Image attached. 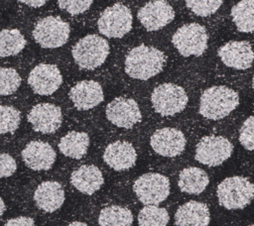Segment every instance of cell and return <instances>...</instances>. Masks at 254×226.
<instances>
[{
	"label": "cell",
	"mask_w": 254,
	"mask_h": 226,
	"mask_svg": "<svg viewBox=\"0 0 254 226\" xmlns=\"http://www.w3.org/2000/svg\"><path fill=\"white\" fill-rule=\"evenodd\" d=\"M253 130H254V118L249 116L242 124L239 131V142L248 151L253 150Z\"/></svg>",
	"instance_id": "obj_33"
},
{
	"label": "cell",
	"mask_w": 254,
	"mask_h": 226,
	"mask_svg": "<svg viewBox=\"0 0 254 226\" xmlns=\"http://www.w3.org/2000/svg\"><path fill=\"white\" fill-rule=\"evenodd\" d=\"M5 226H35V221L31 217L19 216L12 219H9Z\"/></svg>",
	"instance_id": "obj_35"
},
{
	"label": "cell",
	"mask_w": 254,
	"mask_h": 226,
	"mask_svg": "<svg viewBox=\"0 0 254 226\" xmlns=\"http://www.w3.org/2000/svg\"><path fill=\"white\" fill-rule=\"evenodd\" d=\"M18 1L25 4V5H28L30 7L39 8V7L44 6L49 0H18Z\"/></svg>",
	"instance_id": "obj_36"
},
{
	"label": "cell",
	"mask_w": 254,
	"mask_h": 226,
	"mask_svg": "<svg viewBox=\"0 0 254 226\" xmlns=\"http://www.w3.org/2000/svg\"><path fill=\"white\" fill-rule=\"evenodd\" d=\"M68 23L57 16H48L41 19L33 30L34 40L45 49H55L64 46L69 38Z\"/></svg>",
	"instance_id": "obj_7"
},
{
	"label": "cell",
	"mask_w": 254,
	"mask_h": 226,
	"mask_svg": "<svg viewBox=\"0 0 254 226\" xmlns=\"http://www.w3.org/2000/svg\"><path fill=\"white\" fill-rule=\"evenodd\" d=\"M67 226H88L87 224L83 223V222H79V221H74V222H71L70 224H68Z\"/></svg>",
	"instance_id": "obj_38"
},
{
	"label": "cell",
	"mask_w": 254,
	"mask_h": 226,
	"mask_svg": "<svg viewBox=\"0 0 254 226\" xmlns=\"http://www.w3.org/2000/svg\"><path fill=\"white\" fill-rule=\"evenodd\" d=\"M105 114L111 124L125 129H131L142 119L138 103L134 99L126 97H116L109 102Z\"/></svg>",
	"instance_id": "obj_11"
},
{
	"label": "cell",
	"mask_w": 254,
	"mask_h": 226,
	"mask_svg": "<svg viewBox=\"0 0 254 226\" xmlns=\"http://www.w3.org/2000/svg\"><path fill=\"white\" fill-rule=\"evenodd\" d=\"M64 190L58 181L47 180L38 185L34 193V200L38 208L52 213L60 209L64 202Z\"/></svg>",
	"instance_id": "obj_20"
},
{
	"label": "cell",
	"mask_w": 254,
	"mask_h": 226,
	"mask_svg": "<svg viewBox=\"0 0 254 226\" xmlns=\"http://www.w3.org/2000/svg\"><path fill=\"white\" fill-rule=\"evenodd\" d=\"M239 105L238 93L230 87L215 85L205 89L199 100V114L209 120H220Z\"/></svg>",
	"instance_id": "obj_2"
},
{
	"label": "cell",
	"mask_w": 254,
	"mask_h": 226,
	"mask_svg": "<svg viewBox=\"0 0 254 226\" xmlns=\"http://www.w3.org/2000/svg\"><path fill=\"white\" fill-rule=\"evenodd\" d=\"M63 82L59 67L51 63H39L29 73L28 83L32 90L39 95H51L56 92Z\"/></svg>",
	"instance_id": "obj_13"
},
{
	"label": "cell",
	"mask_w": 254,
	"mask_h": 226,
	"mask_svg": "<svg viewBox=\"0 0 254 226\" xmlns=\"http://www.w3.org/2000/svg\"><path fill=\"white\" fill-rule=\"evenodd\" d=\"M217 55L228 67L235 69H247L253 62L252 46L246 41H230L221 46Z\"/></svg>",
	"instance_id": "obj_16"
},
{
	"label": "cell",
	"mask_w": 254,
	"mask_h": 226,
	"mask_svg": "<svg viewBox=\"0 0 254 226\" xmlns=\"http://www.w3.org/2000/svg\"><path fill=\"white\" fill-rule=\"evenodd\" d=\"M56 157L53 147L43 141H31L22 151V159L25 165L36 171L52 169Z\"/></svg>",
	"instance_id": "obj_17"
},
{
	"label": "cell",
	"mask_w": 254,
	"mask_h": 226,
	"mask_svg": "<svg viewBox=\"0 0 254 226\" xmlns=\"http://www.w3.org/2000/svg\"><path fill=\"white\" fill-rule=\"evenodd\" d=\"M133 190L144 205H158L170 194V180L158 172L144 173L134 181Z\"/></svg>",
	"instance_id": "obj_8"
},
{
	"label": "cell",
	"mask_w": 254,
	"mask_h": 226,
	"mask_svg": "<svg viewBox=\"0 0 254 226\" xmlns=\"http://www.w3.org/2000/svg\"><path fill=\"white\" fill-rule=\"evenodd\" d=\"M20 111L9 105H0V135L14 133L20 125Z\"/></svg>",
	"instance_id": "obj_29"
},
{
	"label": "cell",
	"mask_w": 254,
	"mask_h": 226,
	"mask_svg": "<svg viewBox=\"0 0 254 226\" xmlns=\"http://www.w3.org/2000/svg\"><path fill=\"white\" fill-rule=\"evenodd\" d=\"M5 210H6V205H5L4 200L2 199V197L0 196V217L3 215Z\"/></svg>",
	"instance_id": "obj_37"
},
{
	"label": "cell",
	"mask_w": 254,
	"mask_h": 226,
	"mask_svg": "<svg viewBox=\"0 0 254 226\" xmlns=\"http://www.w3.org/2000/svg\"><path fill=\"white\" fill-rule=\"evenodd\" d=\"M70 183L79 192L91 195L100 189L104 183V178L97 167L83 165L71 172Z\"/></svg>",
	"instance_id": "obj_21"
},
{
	"label": "cell",
	"mask_w": 254,
	"mask_h": 226,
	"mask_svg": "<svg viewBox=\"0 0 254 226\" xmlns=\"http://www.w3.org/2000/svg\"><path fill=\"white\" fill-rule=\"evenodd\" d=\"M218 202L226 209H243L254 196L252 182L244 176H231L223 179L217 186Z\"/></svg>",
	"instance_id": "obj_4"
},
{
	"label": "cell",
	"mask_w": 254,
	"mask_h": 226,
	"mask_svg": "<svg viewBox=\"0 0 254 226\" xmlns=\"http://www.w3.org/2000/svg\"><path fill=\"white\" fill-rule=\"evenodd\" d=\"M133 16L130 9L120 3L107 7L101 13L97 26L100 34L107 38L120 39L132 28Z\"/></svg>",
	"instance_id": "obj_9"
},
{
	"label": "cell",
	"mask_w": 254,
	"mask_h": 226,
	"mask_svg": "<svg viewBox=\"0 0 254 226\" xmlns=\"http://www.w3.org/2000/svg\"><path fill=\"white\" fill-rule=\"evenodd\" d=\"M210 213L206 204L190 200L181 205L175 214L176 226H207Z\"/></svg>",
	"instance_id": "obj_22"
},
{
	"label": "cell",
	"mask_w": 254,
	"mask_h": 226,
	"mask_svg": "<svg viewBox=\"0 0 254 226\" xmlns=\"http://www.w3.org/2000/svg\"><path fill=\"white\" fill-rule=\"evenodd\" d=\"M89 147V136L85 132L71 131L64 135L60 143L61 153L68 158L79 160L87 153Z\"/></svg>",
	"instance_id": "obj_24"
},
{
	"label": "cell",
	"mask_w": 254,
	"mask_h": 226,
	"mask_svg": "<svg viewBox=\"0 0 254 226\" xmlns=\"http://www.w3.org/2000/svg\"><path fill=\"white\" fill-rule=\"evenodd\" d=\"M166 56L155 47L141 45L133 48L125 57V72L132 78L147 80L159 74L165 65Z\"/></svg>",
	"instance_id": "obj_1"
},
{
	"label": "cell",
	"mask_w": 254,
	"mask_h": 226,
	"mask_svg": "<svg viewBox=\"0 0 254 226\" xmlns=\"http://www.w3.org/2000/svg\"><path fill=\"white\" fill-rule=\"evenodd\" d=\"M187 7L199 17L214 14L222 5L223 0H185Z\"/></svg>",
	"instance_id": "obj_31"
},
{
	"label": "cell",
	"mask_w": 254,
	"mask_h": 226,
	"mask_svg": "<svg viewBox=\"0 0 254 226\" xmlns=\"http://www.w3.org/2000/svg\"><path fill=\"white\" fill-rule=\"evenodd\" d=\"M21 76L16 69L11 67H0V95H11L21 85Z\"/></svg>",
	"instance_id": "obj_30"
},
{
	"label": "cell",
	"mask_w": 254,
	"mask_h": 226,
	"mask_svg": "<svg viewBox=\"0 0 254 226\" xmlns=\"http://www.w3.org/2000/svg\"><path fill=\"white\" fill-rule=\"evenodd\" d=\"M137 17L147 31L154 32L170 24L175 18V11L166 0H152L140 8Z\"/></svg>",
	"instance_id": "obj_12"
},
{
	"label": "cell",
	"mask_w": 254,
	"mask_h": 226,
	"mask_svg": "<svg viewBox=\"0 0 254 226\" xmlns=\"http://www.w3.org/2000/svg\"><path fill=\"white\" fill-rule=\"evenodd\" d=\"M209 183L207 173L198 168L190 167L184 169L179 175L178 185L181 191L189 194H199Z\"/></svg>",
	"instance_id": "obj_23"
},
{
	"label": "cell",
	"mask_w": 254,
	"mask_h": 226,
	"mask_svg": "<svg viewBox=\"0 0 254 226\" xmlns=\"http://www.w3.org/2000/svg\"><path fill=\"white\" fill-rule=\"evenodd\" d=\"M169 220L168 211L158 205H145L138 214L139 226H167Z\"/></svg>",
	"instance_id": "obj_28"
},
{
	"label": "cell",
	"mask_w": 254,
	"mask_h": 226,
	"mask_svg": "<svg viewBox=\"0 0 254 226\" xmlns=\"http://www.w3.org/2000/svg\"><path fill=\"white\" fill-rule=\"evenodd\" d=\"M27 41L17 29H4L0 31V56L7 57L18 55L23 51Z\"/></svg>",
	"instance_id": "obj_27"
},
{
	"label": "cell",
	"mask_w": 254,
	"mask_h": 226,
	"mask_svg": "<svg viewBox=\"0 0 254 226\" xmlns=\"http://www.w3.org/2000/svg\"><path fill=\"white\" fill-rule=\"evenodd\" d=\"M187 140L184 133L176 128L166 127L154 132L150 145L155 153L163 157H177L186 148Z\"/></svg>",
	"instance_id": "obj_15"
},
{
	"label": "cell",
	"mask_w": 254,
	"mask_h": 226,
	"mask_svg": "<svg viewBox=\"0 0 254 226\" xmlns=\"http://www.w3.org/2000/svg\"><path fill=\"white\" fill-rule=\"evenodd\" d=\"M172 43L183 56H199L207 49L208 34L197 23L185 24L173 35Z\"/></svg>",
	"instance_id": "obj_5"
},
{
	"label": "cell",
	"mask_w": 254,
	"mask_h": 226,
	"mask_svg": "<svg viewBox=\"0 0 254 226\" xmlns=\"http://www.w3.org/2000/svg\"><path fill=\"white\" fill-rule=\"evenodd\" d=\"M133 214L128 208L119 205H110L103 208L98 216L100 226H131Z\"/></svg>",
	"instance_id": "obj_26"
},
{
	"label": "cell",
	"mask_w": 254,
	"mask_h": 226,
	"mask_svg": "<svg viewBox=\"0 0 254 226\" xmlns=\"http://www.w3.org/2000/svg\"><path fill=\"white\" fill-rule=\"evenodd\" d=\"M254 0H241L231 9L232 21L237 30L242 33H252L254 28L253 21Z\"/></svg>",
	"instance_id": "obj_25"
},
{
	"label": "cell",
	"mask_w": 254,
	"mask_h": 226,
	"mask_svg": "<svg viewBox=\"0 0 254 226\" xmlns=\"http://www.w3.org/2000/svg\"><path fill=\"white\" fill-rule=\"evenodd\" d=\"M103 160L114 170H127L135 166L137 153L131 143L116 141L105 148Z\"/></svg>",
	"instance_id": "obj_19"
},
{
	"label": "cell",
	"mask_w": 254,
	"mask_h": 226,
	"mask_svg": "<svg viewBox=\"0 0 254 226\" xmlns=\"http://www.w3.org/2000/svg\"><path fill=\"white\" fill-rule=\"evenodd\" d=\"M75 63L83 69L92 70L99 67L109 55L108 42L94 34L81 38L71 50Z\"/></svg>",
	"instance_id": "obj_3"
},
{
	"label": "cell",
	"mask_w": 254,
	"mask_h": 226,
	"mask_svg": "<svg viewBox=\"0 0 254 226\" xmlns=\"http://www.w3.org/2000/svg\"><path fill=\"white\" fill-rule=\"evenodd\" d=\"M17 170L15 159L9 154H0V178L11 176Z\"/></svg>",
	"instance_id": "obj_34"
},
{
	"label": "cell",
	"mask_w": 254,
	"mask_h": 226,
	"mask_svg": "<svg viewBox=\"0 0 254 226\" xmlns=\"http://www.w3.org/2000/svg\"><path fill=\"white\" fill-rule=\"evenodd\" d=\"M93 0H58L59 7L70 15H79L86 12Z\"/></svg>",
	"instance_id": "obj_32"
},
{
	"label": "cell",
	"mask_w": 254,
	"mask_h": 226,
	"mask_svg": "<svg viewBox=\"0 0 254 226\" xmlns=\"http://www.w3.org/2000/svg\"><path fill=\"white\" fill-rule=\"evenodd\" d=\"M233 153L232 143L222 136L209 135L201 138L196 144L195 160L208 167H216L224 163Z\"/></svg>",
	"instance_id": "obj_10"
},
{
	"label": "cell",
	"mask_w": 254,
	"mask_h": 226,
	"mask_svg": "<svg viewBox=\"0 0 254 226\" xmlns=\"http://www.w3.org/2000/svg\"><path fill=\"white\" fill-rule=\"evenodd\" d=\"M27 119L34 131L43 134L55 133L62 125V109L52 103H39L29 112Z\"/></svg>",
	"instance_id": "obj_14"
},
{
	"label": "cell",
	"mask_w": 254,
	"mask_h": 226,
	"mask_svg": "<svg viewBox=\"0 0 254 226\" xmlns=\"http://www.w3.org/2000/svg\"><path fill=\"white\" fill-rule=\"evenodd\" d=\"M249 226H253V224H250V225H249Z\"/></svg>",
	"instance_id": "obj_39"
},
{
	"label": "cell",
	"mask_w": 254,
	"mask_h": 226,
	"mask_svg": "<svg viewBox=\"0 0 254 226\" xmlns=\"http://www.w3.org/2000/svg\"><path fill=\"white\" fill-rule=\"evenodd\" d=\"M185 89L175 83H163L155 87L151 94L152 106L161 116H174L182 112L188 104Z\"/></svg>",
	"instance_id": "obj_6"
},
{
	"label": "cell",
	"mask_w": 254,
	"mask_h": 226,
	"mask_svg": "<svg viewBox=\"0 0 254 226\" xmlns=\"http://www.w3.org/2000/svg\"><path fill=\"white\" fill-rule=\"evenodd\" d=\"M68 96L74 107L82 111L96 107L104 99L103 89L95 80L77 82L70 88Z\"/></svg>",
	"instance_id": "obj_18"
}]
</instances>
